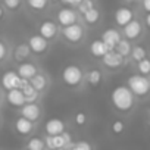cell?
<instances>
[{
  "label": "cell",
  "mask_w": 150,
  "mask_h": 150,
  "mask_svg": "<svg viewBox=\"0 0 150 150\" xmlns=\"http://www.w3.org/2000/svg\"><path fill=\"white\" fill-rule=\"evenodd\" d=\"M72 147H74V150H91V146L87 141H78V143H75Z\"/></svg>",
  "instance_id": "836d02e7"
},
{
  "label": "cell",
  "mask_w": 150,
  "mask_h": 150,
  "mask_svg": "<svg viewBox=\"0 0 150 150\" xmlns=\"http://www.w3.org/2000/svg\"><path fill=\"white\" fill-rule=\"evenodd\" d=\"M19 90H21V93L24 94L25 103H35V102H37V99H38V91H35V90L31 87V84L28 83V80H22V81H21Z\"/></svg>",
  "instance_id": "8fae6325"
},
{
  "label": "cell",
  "mask_w": 150,
  "mask_h": 150,
  "mask_svg": "<svg viewBox=\"0 0 150 150\" xmlns=\"http://www.w3.org/2000/svg\"><path fill=\"white\" fill-rule=\"evenodd\" d=\"M3 3L9 11H15L21 6V0H3Z\"/></svg>",
  "instance_id": "d6a6232c"
},
{
  "label": "cell",
  "mask_w": 150,
  "mask_h": 150,
  "mask_svg": "<svg viewBox=\"0 0 150 150\" xmlns=\"http://www.w3.org/2000/svg\"><path fill=\"white\" fill-rule=\"evenodd\" d=\"M90 52H91V54L96 56V57H103V56L109 52V49H108V46H106L102 40H94V41L91 43V46H90Z\"/></svg>",
  "instance_id": "44dd1931"
},
{
  "label": "cell",
  "mask_w": 150,
  "mask_h": 150,
  "mask_svg": "<svg viewBox=\"0 0 150 150\" xmlns=\"http://www.w3.org/2000/svg\"><path fill=\"white\" fill-rule=\"evenodd\" d=\"M146 25H150V16L146 15Z\"/></svg>",
  "instance_id": "f35d334b"
},
{
  "label": "cell",
  "mask_w": 150,
  "mask_h": 150,
  "mask_svg": "<svg viewBox=\"0 0 150 150\" xmlns=\"http://www.w3.org/2000/svg\"><path fill=\"white\" fill-rule=\"evenodd\" d=\"M6 54H8V47H6V44L2 40H0V62L6 57Z\"/></svg>",
  "instance_id": "e575fe53"
},
{
  "label": "cell",
  "mask_w": 150,
  "mask_h": 150,
  "mask_svg": "<svg viewBox=\"0 0 150 150\" xmlns=\"http://www.w3.org/2000/svg\"><path fill=\"white\" fill-rule=\"evenodd\" d=\"M21 109V116L31 121V122H35L40 119L41 116V110H40V106L35 105V103H25Z\"/></svg>",
  "instance_id": "52a82bcc"
},
{
  "label": "cell",
  "mask_w": 150,
  "mask_h": 150,
  "mask_svg": "<svg viewBox=\"0 0 150 150\" xmlns=\"http://www.w3.org/2000/svg\"><path fill=\"white\" fill-rule=\"evenodd\" d=\"M15 129H16L18 134L27 137V135H30V134L33 132V129H34V122H31V121H28V119L19 116V118L15 121Z\"/></svg>",
  "instance_id": "2e32d148"
},
{
  "label": "cell",
  "mask_w": 150,
  "mask_h": 150,
  "mask_svg": "<svg viewBox=\"0 0 150 150\" xmlns=\"http://www.w3.org/2000/svg\"><path fill=\"white\" fill-rule=\"evenodd\" d=\"M27 44H28L30 50H31L33 53H35V54H43V53L47 50V47H49L47 40L43 38L40 34L31 35V37L28 38V43H27Z\"/></svg>",
  "instance_id": "8992f818"
},
{
  "label": "cell",
  "mask_w": 150,
  "mask_h": 150,
  "mask_svg": "<svg viewBox=\"0 0 150 150\" xmlns=\"http://www.w3.org/2000/svg\"><path fill=\"white\" fill-rule=\"evenodd\" d=\"M122 63H124V57L121 54H118L115 50H109L103 56V65L110 69H118L119 66H122Z\"/></svg>",
  "instance_id": "30bf717a"
},
{
  "label": "cell",
  "mask_w": 150,
  "mask_h": 150,
  "mask_svg": "<svg viewBox=\"0 0 150 150\" xmlns=\"http://www.w3.org/2000/svg\"><path fill=\"white\" fill-rule=\"evenodd\" d=\"M141 31H143V27H141L140 21H135V19L129 21V22L124 27V35H125L127 40H134V38H137V37L141 34Z\"/></svg>",
  "instance_id": "4fadbf2b"
},
{
  "label": "cell",
  "mask_w": 150,
  "mask_h": 150,
  "mask_svg": "<svg viewBox=\"0 0 150 150\" xmlns=\"http://www.w3.org/2000/svg\"><path fill=\"white\" fill-rule=\"evenodd\" d=\"M134 19V13L131 9L128 8H119L116 12H115V22L119 25V27H125L129 21Z\"/></svg>",
  "instance_id": "9a60e30c"
},
{
  "label": "cell",
  "mask_w": 150,
  "mask_h": 150,
  "mask_svg": "<svg viewBox=\"0 0 150 150\" xmlns=\"http://www.w3.org/2000/svg\"><path fill=\"white\" fill-rule=\"evenodd\" d=\"M83 15H84V21H86L87 24H90V25L97 24V21L100 19V12H99L97 9H94V8H91L90 11H87V12L83 13Z\"/></svg>",
  "instance_id": "d4e9b609"
},
{
  "label": "cell",
  "mask_w": 150,
  "mask_h": 150,
  "mask_svg": "<svg viewBox=\"0 0 150 150\" xmlns=\"http://www.w3.org/2000/svg\"><path fill=\"white\" fill-rule=\"evenodd\" d=\"M128 88L134 96L143 97L150 90V81H149L147 77H144V75L135 74V75H131L128 78Z\"/></svg>",
  "instance_id": "7a4b0ae2"
},
{
  "label": "cell",
  "mask_w": 150,
  "mask_h": 150,
  "mask_svg": "<svg viewBox=\"0 0 150 150\" xmlns=\"http://www.w3.org/2000/svg\"><path fill=\"white\" fill-rule=\"evenodd\" d=\"M112 105L119 112H128L134 106V94L129 91L127 86H118L110 93Z\"/></svg>",
  "instance_id": "6da1fadb"
},
{
  "label": "cell",
  "mask_w": 150,
  "mask_h": 150,
  "mask_svg": "<svg viewBox=\"0 0 150 150\" xmlns=\"http://www.w3.org/2000/svg\"><path fill=\"white\" fill-rule=\"evenodd\" d=\"M91 8H94L93 0H81V2L78 3V11H80L81 13H86V12L90 11Z\"/></svg>",
  "instance_id": "f546056e"
},
{
  "label": "cell",
  "mask_w": 150,
  "mask_h": 150,
  "mask_svg": "<svg viewBox=\"0 0 150 150\" xmlns=\"http://www.w3.org/2000/svg\"><path fill=\"white\" fill-rule=\"evenodd\" d=\"M44 141L41 138H37V137H33L28 140L27 143V150H44Z\"/></svg>",
  "instance_id": "4316f807"
},
{
  "label": "cell",
  "mask_w": 150,
  "mask_h": 150,
  "mask_svg": "<svg viewBox=\"0 0 150 150\" xmlns=\"http://www.w3.org/2000/svg\"><path fill=\"white\" fill-rule=\"evenodd\" d=\"M53 2H59V0H53Z\"/></svg>",
  "instance_id": "b9f144b4"
},
{
  "label": "cell",
  "mask_w": 150,
  "mask_h": 150,
  "mask_svg": "<svg viewBox=\"0 0 150 150\" xmlns=\"http://www.w3.org/2000/svg\"><path fill=\"white\" fill-rule=\"evenodd\" d=\"M138 72H140V75H144V77H147L150 74V62L147 57H144L138 62Z\"/></svg>",
  "instance_id": "83f0119b"
},
{
  "label": "cell",
  "mask_w": 150,
  "mask_h": 150,
  "mask_svg": "<svg viewBox=\"0 0 150 150\" xmlns=\"http://www.w3.org/2000/svg\"><path fill=\"white\" fill-rule=\"evenodd\" d=\"M28 83L31 84V87L35 90V91H41V90H44L46 87H47V78H46V75H43V74H35L33 78H30L28 80Z\"/></svg>",
  "instance_id": "ffe728a7"
},
{
  "label": "cell",
  "mask_w": 150,
  "mask_h": 150,
  "mask_svg": "<svg viewBox=\"0 0 150 150\" xmlns=\"http://www.w3.org/2000/svg\"><path fill=\"white\" fill-rule=\"evenodd\" d=\"M62 34L69 43H78L84 37V30H83V27L80 24H72V25L63 27Z\"/></svg>",
  "instance_id": "277c9868"
},
{
  "label": "cell",
  "mask_w": 150,
  "mask_h": 150,
  "mask_svg": "<svg viewBox=\"0 0 150 150\" xmlns=\"http://www.w3.org/2000/svg\"><path fill=\"white\" fill-rule=\"evenodd\" d=\"M47 2L49 0H27L28 6L34 11H43L47 6Z\"/></svg>",
  "instance_id": "f1b7e54d"
},
{
  "label": "cell",
  "mask_w": 150,
  "mask_h": 150,
  "mask_svg": "<svg viewBox=\"0 0 150 150\" xmlns=\"http://www.w3.org/2000/svg\"><path fill=\"white\" fill-rule=\"evenodd\" d=\"M16 74L19 75L22 80H30V78H33L34 75L37 74V66L34 63H31V62H24V63H21L18 66Z\"/></svg>",
  "instance_id": "ac0fdd59"
},
{
  "label": "cell",
  "mask_w": 150,
  "mask_h": 150,
  "mask_svg": "<svg viewBox=\"0 0 150 150\" xmlns=\"http://www.w3.org/2000/svg\"><path fill=\"white\" fill-rule=\"evenodd\" d=\"M129 54H131V57H132L135 62H140L141 59H144V57L147 56L146 49H144L143 46H135V47H131Z\"/></svg>",
  "instance_id": "484cf974"
},
{
  "label": "cell",
  "mask_w": 150,
  "mask_h": 150,
  "mask_svg": "<svg viewBox=\"0 0 150 150\" xmlns=\"http://www.w3.org/2000/svg\"><path fill=\"white\" fill-rule=\"evenodd\" d=\"M115 49H116L115 52L118 54H121L122 57H127V56H129V52H131V43L127 38H121L118 41V44L115 46Z\"/></svg>",
  "instance_id": "603a6c76"
},
{
  "label": "cell",
  "mask_w": 150,
  "mask_h": 150,
  "mask_svg": "<svg viewBox=\"0 0 150 150\" xmlns=\"http://www.w3.org/2000/svg\"><path fill=\"white\" fill-rule=\"evenodd\" d=\"M86 122H87V115L84 112H77L75 113V124L83 127V125H86Z\"/></svg>",
  "instance_id": "1f68e13d"
},
{
  "label": "cell",
  "mask_w": 150,
  "mask_h": 150,
  "mask_svg": "<svg viewBox=\"0 0 150 150\" xmlns=\"http://www.w3.org/2000/svg\"><path fill=\"white\" fill-rule=\"evenodd\" d=\"M3 16H5V11H3V8H2V6H0V19H2Z\"/></svg>",
  "instance_id": "74e56055"
},
{
  "label": "cell",
  "mask_w": 150,
  "mask_h": 150,
  "mask_svg": "<svg viewBox=\"0 0 150 150\" xmlns=\"http://www.w3.org/2000/svg\"><path fill=\"white\" fill-rule=\"evenodd\" d=\"M124 2H127V3H132L134 0H124Z\"/></svg>",
  "instance_id": "ab89813d"
},
{
  "label": "cell",
  "mask_w": 150,
  "mask_h": 150,
  "mask_svg": "<svg viewBox=\"0 0 150 150\" xmlns=\"http://www.w3.org/2000/svg\"><path fill=\"white\" fill-rule=\"evenodd\" d=\"M86 81L90 86H99L102 83V72L100 69H91L86 74Z\"/></svg>",
  "instance_id": "cb8c5ba5"
},
{
  "label": "cell",
  "mask_w": 150,
  "mask_h": 150,
  "mask_svg": "<svg viewBox=\"0 0 150 150\" xmlns=\"http://www.w3.org/2000/svg\"><path fill=\"white\" fill-rule=\"evenodd\" d=\"M21 81H22V78L19 77L15 71H6V72L2 75V80H0V83H2V87H3L6 91L13 90V88H19Z\"/></svg>",
  "instance_id": "5b68a950"
},
{
  "label": "cell",
  "mask_w": 150,
  "mask_h": 150,
  "mask_svg": "<svg viewBox=\"0 0 150 150\" xmlns=\"http://www.w3.org/2000/svg\"><path fill=\"white\" fill-rule=\"evenodd\" d=\"M30 54H31V50H30L28 44H19V46H16V49L13 52L15 60H18V62H22V60L28 59Z\"/></svg>",
  "instance_id": "7402d4cb"
},
{
  "label": "cell",
  "mask_w": 150,
  "mask_h": 150,
  "mask_svg": "<svg viewBox=\"0 0 150 150\" xmlns=\"http://www.w3.org/2000/svg\"><path fill=\"white\" fill-rule=\"evenodd\" d=\"M66 143L62 137V134L57 135H46L44 137V147L47 150H54V149H65Z\"/></svg>",
  "instance_id": "e0dca14e"
},
{
  "label": "cell",
  "mask_w": 150,
  "mask_h": 150,
  "mask_svg": "<svg viewBox=\"0 0 150 150\" xmlns=\"http://www.w3.org/2000/svg\"><path fill=\"white\" fill-rule=\"evenodd\" d=\"M143 8L146 12H150V0H143Z\"/></svg>",
  "instance_id": "d590c367"
},
{
  "label": "cell",
  "mask_w": 150,
  "mask_h": 150,
  "mask_svg": "<svg viewBox=\"0 0 150 150\" xmlns=\"http://www.w3.org/2000/svg\"><path fill=\"white\" fill-rule=\"evenodd\" d=\"M100 40L108 46L109 50H115V46H116L118 41L121 40V34H119L118 30H115V28H109V30H106V31L103 33V35H102Z\"/></svg>",
  "instance_id": "9c48e42d"
},
{
  "label": "cell",
  "mask_w": 150,
  "mask_h": 150,
  "mask_svg": "<svg viewBox=\"0 0 150 150\" xmlns=\"http://www.w3.org/2000/svg\"><path fill=\"white\" fill-rule=\"evenodd\" d=\"M57 22L62 25V27H68V25H72V24H77V12L74 9H60L57 12Z\"/></svg>",
  "instance_id": "ba28073f"
},
{
  "label": "cell",
  "mask_w": 150,
  "mask_h": 150,
  "mask_svg": "<svg viewBox=\"0 0 150 150\" xmlns=\"http://www.w3.org/2000/svg\"><path fill=\"white\" fill-rule=\"evenodd\" d=\"M62 80L68 87H78L83 81V71L77 65H68L62 71Z\"/></svg>",
  "instance_id": "3957f363"
},
{
  "label": "cell",
  "mask_w": 150,
  "mask_h": 150,
  "mask_svg": "<svg viewBox=\"0 0 150 150\" xmlns=\"http://www.w3.org/2000/svg\"><path fill=\"white\" fill-rule=\"evenodd\" d=\"M44 129H46V134L47 135H57V134H62L65 131V122L62 119H57V118H52L46 122L44 125Z\"/></svg>",
  "instance_id": "7c38bea8"
},
{
  "label": "cell",
  "mask_w": 150,
  "mask_h": 150,
  "mask_svg": "<svg viewBox=\"0 0 150 150\" xmlns=\"http://www.w3.org/2000/svg\"><path fill=\"white\" fill-rule=\"evenodd\" d=\"M112 131L115 132V134H121V132H124V128H125V125H124V122L121 121V119H115L113 122H112Z\"/></svg>",
  "instance_id": "4dcf8cb0"
},
{
  "label": "cell",
  "mask_w": 150,
  "mask_h": 150,
  "mask_svg": "<svg viewBox=\"0 0 150 150\" xmlns=\"http://www.w3.org/2000/svg\"><path fill=\"white\" fill-rule=\"evenodd\" d=\"M65 3H69V5H78L81 0H63Z\"/></svg>",
  "instance_id": "8d00e7d4"
},
{
  "label": "cell",
  "mask_w": 150,
  "mask_h": 150,
  "mask_svg": "<svg viewBox=\"0 0 150 150\" xmlns=\"http://www.w3.org/2000/svg\"><path fill=\"white\" fill-rule=\"evenodd\" d=\"M54 150H65V149H54Z\"/></svg>",
  "instance_id": "60d3db41"
},
{
  "label": "cell",
  "mask_w": 150,
  "mask_h": 150,
  "mask_svg": "<svg viewBox=\"0 0 150 150\" xmlns=\"http://www.w3.org/2000/svg\"><path fill=\"white\" fill-rule=\"evenodd\" d=\"M38 33H40V35H41L43 38L52 40V38H54L56 34H57V27H56V24L52 22V21H44V22L40 24Z\"/></svg>",
  "instance_id": "5bb4252c"
},
{
  "label": "cell",
  "mask_w": 150,
  "mask_h": 150,
  "mask_svg": "<svg viewBox=\"0 0 150 150\" xmlns=\"http://www.w3.org/2000/svg\"><path fill=\"white\" fill-rule=\"evenodd\" d=\"M8 102L11 106L13 108H22L25 105V99H24V94L21 93L19 88H13V90H9L8 91V96H6Z\"/></svg>",
  "instance_id": "d6986e66"
}]
</instances>
